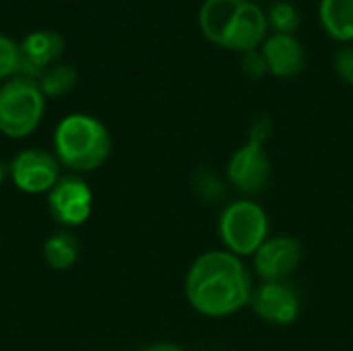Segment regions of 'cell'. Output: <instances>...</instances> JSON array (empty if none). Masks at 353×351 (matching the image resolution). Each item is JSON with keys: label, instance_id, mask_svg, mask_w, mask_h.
Masks as SVG:
<instances>
[{"label": "cell", "instance_id": "cell-1", "mask_svg": "<svg viewBox=\"0 0 353 351\" xmlns=\"http://www.w3.org/2000/svg\"><path fill=\"white\" fill-rule=\"evenodd\" d=\"M184 292L199 314L221 319L248 306L254 288L240 257L228 250H209L190 265Z\"/></svg>", "mask_w": 353, "mask_h": 351}, {"label": "cell", "instance_id": "cell-2", "mask_svg": "<svg viewBox=\"0 0 353 351\" xmlns=\"http://www.w3.org/2000/svg\"><path fill=\"white\" fill-rule=\"evenodd\" d=\"M199 23L207 39L242 52L254 50L267 33V17L250 0H205Z\"/></svg>", "mask_w": 353, "mask_h": 351}, {"label": "cell", "instance_id": "cell-3", "mask_svg": "<svg viewBox=\"0 0 353 351\" xmlns=\"http://www.w3.org/2000/svg\"><path fill=\"white\" fill-rule=\"evenodd\" d=\"M112 153L108 126L91 114H68L54 130V155L70 174L99 170Z\"/></svg>", "mask_w": 353, "mask_h": 351}, {"label": "cell", "instance_id": "cell-4", "mask_svg": "<svg viewBox=\"0 0 353 351\" xmlns=\"http://www.w3.org/2000/svg\"><path fill=\"white\" fill-rule=\"evenodd\" d=\"M46 112V95L33 77H12L0 85V132L6 139H27Z\"/></svg>", "mask_w": 353, "mask_h": 351}, {"label": "cell", "instance_id": "cell-5", "mask_svg": "<svg viewBox=\"0 0 353 351\" xmlns=\"http://www.w3.org/2000/svg\"><path fill=\"white\" fill-rule=\"evenodd\" d=\"M273 130V122L261 116L252 122L244 147L232 153L228 161V180L244 194H259L271 178V157L265 143Z\"/></svg>", "mask_w": 353, "mask_h": 351}, {"label": "cell", "instance_id": "cell-6", "mask_svg": "<svg viewBox=\"0 0 353 351\" xmlns=\"http://www.w3.org/2000/svg\"><path fill=\"white\" fill-rule=\"evenodd\" d=\"M217 232L228 252L254 257L269 238V215L254 201H236L221 211Z\"/></svg>", "mask_w": 353, "mask_h": 351}, {"label": "cell", "instance_id": "cell-7", "mask_svg": "<svg viewBox=\"0 0 353 351\" xmlns=\"http://www.w3.org/2000/svg\"><path fill=\"white\" fill-rule=\"evenodd\" d=\"M60 161L54 153L31 147L19 151L8 163V178L25 194H48L60 180Z\"/></svg>", "mask_w": 353, "mask_h": 351}, {"label": "cell", "instance_id": "cell-8", "mask_svg": "<svg viewBox=\"0 0 353 351\" xmlns=\"http://www.w3.org/2000/svg\"><path fill=\"white\" fill-rule=\"evenodd\" d=\"M48 211L64 230L87 223L93 213L91 186L77 174L60 176V180L48 192Z\"/></svg>", "mask_w": 353, "mask_h": 351}, {"label": "cell", "instance_id": "cell-9", "mask_svg": "<svg viewBox=\"0 0 353 351\" xmlns=\"http://www.w3.org/2000/svg\"><path fill=\"white\" fill-rule=\"evenodd\" d=\"M304 259V246L294 236H271L254 252V273L263 283L288 281Z\"/></svg>", "mask_w": 353, "mask_h": 351}, {"label": "cell", "instance_id": "cell-10", "mask_svg": "<svg viewBox=\"0 0 353 351\" xmlns=\"http://www.w3.org/2000/svg\"><path fill=\"white\" fill-rule=\"evenodd\" d=\"M254 314L275 327H288L294 325L300 319L302 302L298 292L288 281H271L261 283L250 298L248 304Z\"/></svg>", "mask_w": 353, "mask_h": 351}, {"label": "cell", "instance_id": "cell-11", "mask_svg": "<svg viewBox=\"0 0 353 351\" xmlns=\"http://www.w3.org/2000/svg\"><path fill=\"white\" fill-rule=\"evenodd\" d=\"M263 56L267 60L269 72H273L279 79H292L300 74V70L306 64L302 43L288 33H275L267 37L263 43Z\"/></svg>", "mask_w": 353, "mask_h": 351}, {"label": "cell", "instance_id": "cell-12", "mask_svg": "<svg viewBox=\"0 0 353 351\" xmlns=\"http://www.w3.org/2000/svg\"><path fill=\"white\" fill-rule=\"evenodd\" d=\"M64 37L52 29H39L21 41V50L25 56V77H39L48 64L58 60L64 54Z\"/></svg>", "mask_w": 353, "mask_h": 351}, {"label": "cell", "instance_id": "cell-13", "mask_svg": "<svg viewBox=\"0 0 353 351\" xmlns=\"http://www.w3.org/2000/svg\"><path fill=\"white\" fill-rule=\"evenodd\" d=\"M43 261L54 271H68L81 257V240L70 230H58L41 246Z\"/></svg>", "mask_w": 353, "mask_h": 351}, {"label": "cell", "instance_id": "cell-14", "mask_svg": "<svg viewBox=\"0 0 353 351\" xmlns=\"http://www.w3.org/2000/svg\"><path fill=\"white\" fill-rule=\"evenodd\" d=\"M321 21L337 39H353V0H321Z\"/></svg>", "mask_w": 353, "mask_h": 351}, {"label": "cell", "instance_id": "cell-15", "mask_svg": "<svg viewBox=\"0 0 353 351\" xmlns=\"http://www.w3.org/2000/svg\"><path fill=\"white\" fill-rule=\"evenodd\" d=\"M77 85V70L70 64L50 66L39 74V87L46 97H60L72 91Z\"/></svg>", "mask_w": 353, "mask_h": 351}, {"label": "cell", "instance_id": "cell-16", "mask_svg": "<svg viewBox=\"0 0 353 351\" xmlns=\"http://www.w3.org/2000/svg\"><path fill=\"white\" fill-rule=\"evenodd\" d=\"M19 74H25V56L21 43L0 33V81H8Z\"/></svg>", "mask_w": 353, "mask_h": 351}, {"label": "cell", "instance_id": "cell-17", "mask_svg": "<svg viewBox=\"0 0 353 351\" xmlns=\"http://www.w3.org/2000/svg\"><path fill=\"white\" fill-rule=\"evenodd\" d=\"M271 23L277 29V33L294 35V31L300 25V12L292 2H275L271 6Z\"/></svg>", "mask_w": 353, "mask_h": 351}, {"label": "cell", "instance_id": "cell-18", "mask_svg": "<svg viewBox=\"0 0 353 351\" xmlns=\"http://www.w3.org/2000/svg\"><path fill=\"white\" fill-rule=\"evenodd\" d=\"M242 68L250 79H261V77H265V72H269V66H267V60H265L263 52H256V50H250V52L244 54Z\"/></svg>", "mask_w": 353, "mask_h": 351}, {"label": "cell", "instance_id": "cell-19", "mask_svg": "<svg viewBox=\"0 0 353 351\" xmlns=\"http://www.w3.org/2000/svg\"><path fill=\"white\" fill-rule=\"evenodd\" d=\"M335 70H337V74L345 83L353 85V46H347V48L337 52V56H335Z\"/></svg>", "mask_w": 353, "mask_h": 351}, {"label": "cell", "instance_id": "cell-20", "mask_svg": "<svg viewBox=\"0 0 353 351\" xmlns=\"http://www.w3.org/2000/svg\"><path fill=\"white\" fill-rule=\"evenodd\" d=\"M143 351H186L182 345H178V343H153V345H149V348H145Z\"/></svg>", "mask_w": 353, "mask_h": 351}, {"label": "cell", "instance_id": "cell-21", "mask_svg": "<svg viewBox=\"0 0 353 351\" xmlns=\"http://www.w3.org/2000/svg\"><path fill=\"white\" fill-rule=\"evenodd\" d=\"M6 178H8V163H4V161L0 159V186L4 184Z\"/></svg>", "mask_w": 353, "mask_h": 351}]
</instances>
